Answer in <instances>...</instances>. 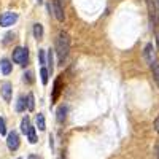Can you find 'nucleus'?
Instances as JSON below:
<instances>
[{
  "label": "nucleus",
  "instance_id": "1",
  "mask_svg": "<svg viewBox=\"0 0 159 159\" xmlns=\"http://www.w3.org/2000/svg\"><path fill=\"white\" fill-rule=\"evenodd\" d=\"M70 51V37L67 32H61L56 38V54L59 62H64Z\"/></svg>",
  "mask_w": 159,
  "mask_h": 159
},
{
  "label": "nucleus",
  "instance_id": "2",
  "mask_svg": "<svg viewBox=\"0 0 159 159\" xmlns=\"http://www.w3.org/2000/svg\"><path fill=\"white\" fill-rule=\"evenodd\" d=\"M29 61V49L18 46L15 51H13V62H16L19 65H25Z\"/></svg>",
  "mask_w": 159,
  "mask_h": 159
},
{
  "label": "nucleus",
  "instance_id": "3",
  "mask_svg": "<svg viewBox=\"0 0 159 159\" xmlns=\"http://www.w3.org/2000/svg\"><path fill=\"white\" fill-rule=\"evenodd\" d=\"M18 21V13H13V11H7L0 16V25L2 27H10Z\"/></svg>",
  "mask_w": 159,
  "mask_h": 159
},
{
  "label": "nucleus",
  "instance_id": "4",
  "mask_svg": "<svg viewBox=\"0 0 159 159\" xmlns=\"http://www.w3.org/2000/svg\"><path fill=\"white\" fill-rule=\"evenodd\" d=\"M7 147L11 151H15V150L19 148V135H18V132L13 130V132H10V134L7 135Z\"/></svg>",
  "mask_w": 159,
  "mask_h": 159
},
{
  "label": "nucleus",
  "instance_id": "5",
  "mask_svg": "<svg viewBox=\"0 0 159 159\" xmlns=\"http://www.w3.org/2000/svg\"><path fill=\"white\" fill-rule=\"evenodd\" d=\"M148 2V11H150V21H151V27L154 29L157 24V7H156V0H147Z\"/></svg>",
  "mask_w": 159,
  "mask_h": 159
},
{
  "label": "nucleus",
  "instance_id": "6",
  "mask_svg": "<svg viewBox=\"0 0 159 159\" xmlns=\"http://www.w3.org/2000/svg\"><path fill=\"white\" fill-rule=\"evenodd\" d=\"M52 13L59 22H64L65 19V13H64V8H62V3L61 0H52Z\"/></svg>",
  "mask_w": 159,
  "mask_h": 159
},
{
  "label": "nucleus",
  "instance_id": "7",
  "mask_svg": "<svg viewBox=\"0 0 159 159\" xmlns=\"http://www.w3.org/2000/svg\"><path fill=\"white\" fill-rule=\"evenodd\" d=\"M145 59H147V62L150 65H153V62L156 61L154 59V48H153L151 43H148L147 46H145Z\"/></svg>",
  "mask_w": 159,
  "mask_h": 159
},
{
  "label": "nucleus",
  "instance_id": "8",
  "mask_svg": "<svg viewBox=\"0 0 159 159\" xmlns=\"http://www.w3.org/2000/svg\"><path fill=\"white\" fill-rule=\"evenodd\" d=\"M11 69H13V65H11V62L8 59H2V61H0V70H2L3 75H10Z\"/></svg>",
  "mask_w": 159,
  "mask_h": 159
},
{
  "label": "nucleus",
  "instance_id": "9",
  "mask_svg": "<svg viewBox=\"0 0 159 159\" xmlns=\"http://www.w3.org/2000/svg\"><path fill=\"white\" fill-rule=\"evenodd\" d=\"M67 105H61V107L57 108V123H64L65 121V118H67Z\"/></svg>",
  "mask_w": 159,
  "mask_h": 159
},
{
  "label": "nucleus",
  "instance_id": "10",
  "mask_svg": "<svg viewBox=\"0 0 159 159\" xmlns=\"http://www.w3.org/2000/svg\"><path fill=\"white\" fill-rule=\"evenodd\" d=\"M2 96H3V99H5L7 102L11 100V84H10L8 81L2 84Z\"/></svg>",
  "mask_w": 159,
  "mask_h": 159
},
{
  "label": "nucleus",
  "instance_id": "11",
  "mask_svg": "<svg viewBox=\"0 0 159 159\" xmlns=\"http://www.w3.org/2000/svg\"><path fill=\"white\" fill-rule=\"evenodd\" d=\"M34 37H35L37 40H42V38H43V25L40 24V22L34 24Z\"/></svg>",
  "mask_w": 159,
  "mask_h": 159
},
{
  "label": "nucleus",
  "instance_id": "12",
  "mask_svg": "<svg viewBox=\"0 0 159 159\" xmlns=\"http://www.w3.org/2000/svg\"><path fill=\"white\" fill-rule=\"evenodd\" d=\"M29 129H30V119H29V116H24L21 121V132L22 134H27Z\"/></svg>",
  "mask_w": 159,
  "mask_h": 159
},
{
  "label": "nucleus",
  "instance_id": "13",
  "mask_svg": "<svg viewBox=\"0 0 159 159\" xmlns=\"http://www.w3.org/2000/svg\"><path fill=\"white\" fill-rule=\"evenodd\" d=\"M35 121H37V127H38L40 130H45V129H46V123H45V116H43V113H38L37 118H35Z\"/></svg>",
  "mask_w": 159,
  "mask_h": 159
},
{
  "label": "nucleus",
  "instance_id": "14",
  "mask_svg": "<svg viewBox=\"0 0 159 159\" xmlns=\"http://www.w3.org/2000/svg\"><path fill=\"white\" fill-rule=\"evenodd\" d=\"M25 108H27V102H25V97L24 96H21L18 99V103H16V110L18 111H24Z\"/></svg>",
  "mask_w": 159,
  "mask_h": 159
},
{
  "label": "nucleus",
  "instance_id": "15",
  "mask_svg": "<svg viewBox=\"0 0 159 159\" xmlns=\"http://www.w3.org/2000/svg\"><path fill=\"white\" fill-rule=\"evenodd\" d=\"M151 69H153V76H154L156 81H157V84H159V61H154L153 62Z\"/></svg>",
  "mask_w": 159,
  "mask_h": 159
},
{
  "label": "nucleus",
  "instance_id": "16",
  "mask_svg": "<svg viewBox=\"0 0 159 159\" xmlns=\"http://www.w3.org/2000/svg\"><path fill=\"white\" fill-rule=\"evenodd\" d=\"M40 76H42V83L43 84H48V80H49V72H48V69H42L40 70Z\"/></svg>",
  "mask_w": 159,
  "mask_h": 159
},
{
  "label": "nucleus",
  "instance_id": "17",
  "mask_svg": "<svg viewBox=\"0 0 159 159\" xmlns=\"http://www.w3.org/2000/svg\"><path fill=\"white\" fill-rule=\"evenodd\" d=\"M52 49H49L48 51V72H49V75H52V69H54V65H52Z\"/></svg>",
  "mask_w": 159,
  "mask_h": 159
},
{
  "label": "nucleus",
  "instance_id": "18",
  "mask_svg": "<svg viewBox=\"0 0 159 159\" xmlns=\"http://www.w3.org/2000/svg\"><path fill=\"white\" fill-rule=\"evenodd\" d=\"M27 137H29V142L30 143H37V134H35V127L30 126L29 132H27Z\"/></svg>",
  "mask_w": 159,
  "mask_h": 159
},
{
  "label": "nucleus",
  "instance_id": "19",
  "mask_svg": "<svg viewBox=\"0 0 159 159\" xmlns=\"http://www.w3.org/2000/svg\"><path fill=\"white\" fill-rule=\"evenodd\" d=\"M35 108V102H34V94H29L27 96V110H34Z\"/></svg>",
  "mask_w": 159,
  "mask_h": 159
},
{
  "label": "nucleus",
  "instance_id": "20",
  "mask_svg": "<svg viewBox=\"0 0 159 159\" xmlns=\"http://www.w3.org/2000/svg\"><path fill=\"white\" fill-rule=\"evenodd\" d=\"M59 84H61V80H56V83H54V94H52V102H54L59 96Z\"/></svg>",
  "mask_w": 159,
  "mask_h": 159
},
{
  "label": "nucleus",
  "instance_id": "21",
  "mask_svg": "<svg viewBox=\"0 0 159 159\" xmlns=\"http://www.w3.org/2000/svg\"><path fill=\"white\" fill-rule=\"evenodd\" d=\"M7 134V127H5V119L0 116V135H5Z\"/></svg>",
  "mask_w": 159,
  "mask_h": 159
},
{
  "label": "nucleus",
  "instance_id": "22",
  "mask_svg": "<svg viewBox=\"0 0 159 159\" xmlns=\"http://www.w3.org/2000/svg\"><path fill=\"white\" fill-rule=\"evenodd\" d=\"M38 56H40V64H46V59H45V51L40 49L38 51Z\"/></svg>",
  "mask_w": 159,
  "mask_h": 159
},
{
  "label": "nucleus",
  "instance_id": "23",
  "mask_svg": "<svg viewBox=\"0 0 159 159\" xmlns=\"http://www.w3.org/2000/svg\"><path fill=\"white\" fill-rule=\"evenodd\" d=\"M24 81H27V83H32V81H34L32 72H27V75H24Z\"/></svg>",
  "mask_w": 159,
  "mask_h": 159
},
{
  "label": "nucleus",
  "instance_id": "24",
  "mask_svg": "<svg viewBox=\"0 0 159 159\" xmlns=\"http://www.w3.org/2000/svg\"><path fill=\"white\" fill-rule=\"evenodd\" d=\"M154 127H156V130H157V134H159V116L156 118V121H154Z\"/></svg>",
  "mask_w": 159,
  "mask_h": 159
},
{
  "label": "nucleus",
  "instance_id": "25",
  "mask_svg": "<svg viewBox=\"0 0 159 159\" xmlns=\"http://www.w3.org/2000/svg\"><path fill=\"white\" fill-rule=\"evenodd\" d=\"M156 40H157V48H159V34L156 35Z\"/></svg>",
  "mask_w": 159,
  "mask_h": 159
},
{
  "label": "nucleus",
  "instance_id": "26",
  "mask_svg": "<svg viewBox=\"0 0 159 159\" xmlns=\"http://www.w3.org/2000/svg\"><path fill=\"white\" fill-rule=\"evenodd\" d=\"M29 159H38V157H37V156H34V154H32V156H29Z\"/></svg>",
  "mask_w": 159,
  "mask_h": 159
},
{
  "label": "nucleus",
  "instance_id": "27",
  "mask_svg": "<svg viewBox=\"0 0 159 159\" xmlns=\"http://www.w3.org/2000/svg\"><path fill=\"white\" fill-rule=\"evenodd\" d=\"M157 157H159V147H157Z\"/></svg>",
  "mask_w": 159,
  "mask_h": 159
},
{
  "label": "nucleus",
  "instance_id": "28",
  "mask_svg": "<svg viewBox=\"0 0 159 159\" xmlns=\"http://www.w3.org/2000/svg\"><path fill=\"white\" fill-rule=\"evenodd\" d=\"M38 2H43V0H38Z\"/></svg>",
  "mask_w": 159,
  "mask_h": 159
},
{
  "label": "nucleus",
  "instance_id": "29",
  "mask_svg": "<svg viewBox=\"0 0 159 159\" xmlns=\"http://www.w3.org/2000/svg\"><path fill=\"white\" fill-rule=\"evenodd\" d=\"M18 159H21V157H18Z\"/></svg>",
  "mask_w": 159,
  "mask_h": 159
}]
</instances>
